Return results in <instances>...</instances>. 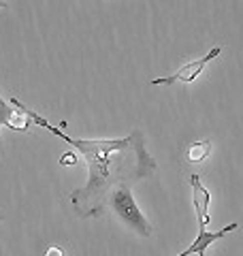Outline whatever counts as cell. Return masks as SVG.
I'll return each instance as SVG.
<instances>
[{"instance_id":"cell-1","label":"cell","mask_w":243,"mask_h":256,"mask_svg":"<svg viewBox=\"0 0 243 256\" xmlns=\"http://www.w3.org/2000/svg\"><path fill=\"white\" fill-rule=\"evenodd\" d=\"M28 114L32 122L72 146L86 160L88 180L81 188L70 192L72 210L79 218H98L118 186H132L134 182L156 173V160L148 152L141 130H132L122 139H77L50 124L36 111L28 109Z\"/></svg>"},{"instance_id":"cell-10","label":"cell","mask_w":243,"mask_h":256,"mask_svg":"<svg viewBox=\"0 0 243 256\" xmlns=\"http://www.w3.org/2000/svg\"><path fill=\"white\" fill-rule=\"evenodd\" d=\"M4 9V0H0V11H2Z\"/></svg>"},{"instance_id":"cell-4","label":"cell","mask_w":243,"mask_h":256,"mask_svg":"<svg viewBox=\"0 0 243 256\" xmlns=\"http://www.w3.org/2000/svg\"><path fill=\"white\" fill-rule=\"evenodd\" d=\"M34 124L28 114V107L22 105L18 98H11V102H6L0 96V128L9 126L11 130H28Z\"/></svg>"},{"instance_id":"cell-8","label":"cell","mask_w":243,"mask_h":256,"mask_svg":"<svg viewBox=\"0 0 243 256\" xmlns=\"http://www.w3.org/2000/svg\"><path fill=\"white\" fill-rule=\"evenodd\" d=\"M77 162V158H75V154H62L60 156V164H64V166H70V164H75Z\"/></svg>"},{"instance_id":"cell-5","label":"cell","mask_w":243,"mask_h":256,"mask_svg":"<svg viewBox=\"0 0 243 256\" xmlns=\"http://www.w3.org/2000/svg\"><path fill=\"white\" fill-rule=\"evenodd\" d=\"M190 184H192V203H194V212H196V220H198V230H207L209 222H212V214H209V205H212V192H209L196 173L190 175Z\"/></svg>"},{"instance_id":"cell-7","label":"cell","mask_w":243,"mask_h":256,"mask_svg":"<svg viewBox=\"0 0 243 256\" xmlns=\"http://www.w3.org/2000/svg\"><path fill=\"white\" fill-rule=\"evenodd\" d=\"M209 154H212V141L209 139L194 141V143L188 146V150H186V158H188V162H192V164L202 162Z\"/></svg>"},{"instance_id":"cell-11","label":"cell","mask_w":243,"mask_h":256,"mask_svg":"<svg viewBox=\"0 0 243 256\" xmlns=\"http://www.w3.org/2000/svg\"><path fill=\"white\" fill-rule=\"evenodd\" d=\"M0 220H2V216H0Z\"/></svg>"},{"instance_id":"cell-6","label":"cell","mask_w":243,"mask_h":256,"mask_svg":"<svg viewBox=\"0 0 243 256\" xmlns=\"http://www.w3.org/2000/svg\"><path fill=\"white\" fill-rule=\"evenodd\" d=\"M237 226L239 224L237 222H232V224H226L224 228H220V230H198L196 233V239L186 248L184 252H180L177 256H190V254H198V256H205V250L209 246H212L214 242H218V239H222V237H226L228 233H232V230H237Z\"/></svg>"},{"instance_id":"cell-2","label":"cell","mask_w":243,"mask_h":256,"mask_svg":"<svg viewBox=\"0 0 243 256\" xmlns=\"http://www.w3.org/2000/svg\"><path fill=\"white\" fill-rule=\"evenodd\" d=\"M109 205H111V210L116 212L118 218L130 230H134L136 235H141V237L152 235V224L148 222V218H145L143 212L139 210V205H136L130 186H126V184L124 186H118L111 192Z\"/></svg>"},{"instance_id":"cell-3","label":"cell","mask_w":243,"mask_h":256,"mask_svg":"<svg viewBox=\"0 0 243 256\" xmlns=\"http://www.w3.org/2000/svg\"><path fill=\"white\" fill-rule=\"evenodd\" d=\"M222 54V47L220 45H216L212 47L205 56H200L198 60H190V62H186L182 68H177L173 75H168V77H158V79H152V86H175V84H192L194 79H196L202 70H205V66L212 60H216L218 56Z\"/></svg>"},{"instance_id":"cell-9","label":"cell","mask_w":243,"mask_h":256,"mask_svg":"<svg viewBox=\"0 0 243 256\" xmlns=\"http://www.w3.org/2000/svg\"><path fill=\"white\" fill-rule=\"evenodd\" d=\"M45 256H66V254H64V250L60 246H50L45 250Z\"/></svg>"}]
</instances>
